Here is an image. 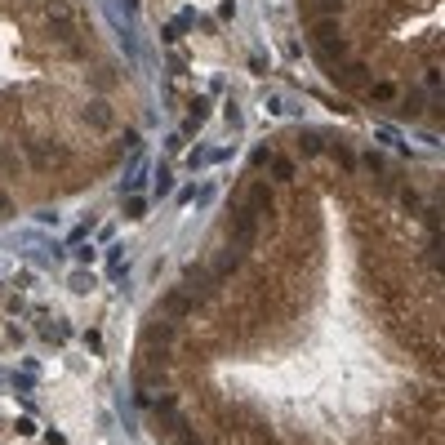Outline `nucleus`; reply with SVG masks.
<instances>
[{
  "mask_svg": "<svg viewBox=\"0 0 445 445\" xmlns=\"http://www.w3.org/2000/svg\"><path fill=\"white\" fill-rule=\"evenodd\" d=\"M85 125L89 129H111V107L107 102H89V107H85Z\"/></svg>",
  "mask_w": 445,
  "mask_h": 445,
  "instance_id": "obj_2",
  "label": "nucleus"
},
{
  "mask_svg": "<svg viewBox=\"0 0 445 445\" xmlns=\"http://www.w3.org/2000/svg\"><path fill=\"white\" fill-rule=\"evenodd\" d=\"M125 5V14H138V0H120Z\"/></svg>",
  "mask_w": 445,
  "mask_h": 445,
  "instance_id": "obj_22",
  "label": "nucleus"
},
{
  "mask_svg": "<svg viewBox=\"0 0 445 445\" xmlns=\"http://www.w3.org/2000/svg\"><path fill=\"white\" fill-rule=\"evenodd\" d=\"M428 263H432V268H441V236H432V245H428Z\"/></svg>",
  "mask_w": 445,
  "mask_h": 445,
  "instance_id": "obj_16",
  "label": "nucleus"
},
{
  "mask_svg": "<svg viewBox=\"0 0 445 445\" xmlns=\"http://www.w3.org/2000/svg\"><path fill=\"white\" fill-rule=\"evenodd\" d=\"M423 85H428V94H432V98H437V94H441V67H432V72H428V80H423Z\"/></svg>",
  "mask_w": 445,
  "mask_h": 445,
  "instance_id": "obj_14",
  "label": "nucleus"
},
{
  "mask_svg": "<svg viewBox=\"0 0 445 445\" xmlns=\"http://www.w3.org/2000/svg\"><path fill=\"white\" fill-rule=\"evenodd\" d=\"M143 214H147V201L143 196H129L125 201V219H143Z\"/></svg>",
  "mask_w": 445,
  "mask_h": 445,
  "instance_id": "obj_11",
  "label": "nucleus"
},
{
  "mask_svg": "<svg viewBox=\"0 0 445 445\" xmlns=\"http://www.w3.org/2000/svg\"><path fill=\"white\" fill-rule=\"evenodd\" d=\"M370 94H374L378 102H392V98H396V85H392V80H378V85H374Z\"/></svg>",
  "mask_w": 445,
  "mask_h": 445,
  "instance_id": "obj_12",
  "label": "nucleus"
},
{
  "mask_svg": "<svg viewBox=\"0 0 445 445\" xmlns=\"http://www.w3.org/2000/svg\"><path fill=\"white\" fill-rule=\"evenodd\" d=\"M214 272H201V268H192L187 272V299H205V294H214Z\"/></svg>",
  "mask_w": 445,
  "mask_h": 445,
  "instance_id": "obj_1",
  "label": "nucleus"
},
{
  "mask_svg": "<svg viewBox=\"0 0 445 445\" xmlns=\"http://www.w3.org/2000/svg\"><path fill=\"white\" fill-rule=\"evenodd\" d=\"M50 18H63V23H67V18H72V5H63V0H54V5H50Z\"/></svg>",
  "mask_w": 445,
  "mask_h": 445,
  "instance_id": "obj_17",
  "label": "nucleus"
},
{
  "mask_svg": "<svg viewBox=\"0 0 445 445\" xmlns=\"http://www.w3.org/2000/svg\"><path fill=\"white\" fill-rule=\"evenodd\" d=\"M338 165H347V169H352V165H356V156H352V147H338Z\"/></svg>",
  "mask_w": 445,
  "mask_h": 445,
  "instance_id": "obj_19",
  "label": "nucleus"
},
{
  "mask_svg": "<svg viewBox=\"0 0 445 445\" xmlns=\"http://www.w3.org/2000/svg\"><path fill=\"white\" fill-rule=\"evenodd\" d=\"M272 174H276L281 183H290V178H294V160H276V165H272Z\"/></svg>",
  "mask_w": 445,
  "mask_h": 445,
  "instance_id": "obj_13",
  "label": "nucleus"
},
{
  "mask_svg": "<svg viewBox=\"0 0 445 445\" xmlns=\"http://www.w3.org/2000/svg\"><path fill=\"white\" fill-rule=\"evenodd\" d=\"M321 5H325V9H329V18H334L338 9H343V0H321Z\"/></svg>",
  "mask_w": 445,
  "mask_h": 445,
  "instance_id": "obj_21",
  "label": "nucleus"
},
{
  "mask_svg": "<svg viewBox=\"0 0 445 445\" xmlns=\"http://www.w3.org/2000/svg\"><path fill=\"white\" fill-rule=\"evenodd\" d=\"M250 210H254V214H268V210H272V187H268V183H254V187H250Z\"/></svg>",
  "mask_w": 445,
  "mask_h": 445,
  "instance_id": "obj_5",
  "label": "nucleus"
},
{
  "mask_svg": "<svg viewBox=\"0 0 445 445\" xmlns=\"http://www.w3.org/2000/svg\"><path fill=\"white\" fill-rule=\"evenodd\" d=\"M45 338H50V343H67L72 325H67V321H54V325H45Z\"/></svg>",
  "mask_w": 445,
  "mask_h": 445,
  "instance_id": "obj_9",
  "label": "nucleus"
},
{
  "mask_svg": "<svg viewBox=\"0 0 445 445\" xmlns=\"http://www.w3.org/2000/svg\"><path fill=\"white\" fill-rule=\"evenodd\" d=\"M299 147H303V156H321L325 138H321V134H312V129H303V134H299Z\"/></svg>",
  "mask_w": 445,
  "mask_h": 445,
  "instance_id": "obj_8",
  "label": "nucleus"
},
{
  "mask_svg": "<svg viewBox=\"0 0 445 445\" xmlns=\"http://www.w3.org/2000/svg\"><path fill=\"white\" fill-rule=\"evenodd\" d=\"M169 192H174V169L160 165L156 169V196H169Z\"/></svg>",
  "mask_w": 445,
  "mask_h": 445,
  "instance_id": "obj_10",
  "label": "nucleus"
},
{
  "mask_svg": "<svg viewBox=\"0 0 445 445\" xmlns=\"http://www.w3.org/2000/svg\"><path fill=\"white\" fill-rule=\"evenodd\" d=\"M232 219H236V236H241V241H250V236H254V219H259V214L250 210V201H241V205H236V214H232Z\"/></svg>",
  "mask_w": 445,
  "mask_h": 445,
  "instance_id": "obj_3",
  "label": "nucleus"
},
{
  "mask_svg": "<svg viewBox=\"0 0 445 445\" xmlns=\"http://www.w3.org/2000/svg\"><path fill=\"white\" fill-rule=\"evenodd\" d=\"M343 76H352V85H356V80H365V76H370V72H365V63H352V67H347Z\"/></svg>",
  "mask_w": 445,
  "mask_h": 445,
  "instance_id": "obj_18",
  "label": "nucleus"
},
{
  "mask_svg": "<svg viewBox=\"0 0 445 445\" xmlns=\"http://www.w3.org/2000/svg\"><path fill=\"white\" fill-rule=\"evenodd\" d=\"M423 111V94H410V98H405V116H419Z\"/></svg>",
  "mask_w": 445,
  "mask_h": 445,
  "instance_id": "obj_15",
  "label": "nucleus"
},
{
  "mask_svg": "<svg viewBox=\"0 0 445 445\" xmlns=\"http://www.w3.org/2000/svg\"><path fill=\"white\" fill-rule=\"evenodd\" d=\"M76 259H80V263H94L98 254H94V245H80V250H76Z\"/></svg>",
  "mask_w": 445,
  "mask_h": 445,
  "instance_id": "obj_20",
  "label": "nucleus"
},
{
  "mask_svg": "<svg viewBox=\"0 0 445 445\" xmlns=\"http://www.w3.org/2000/svg\"><path fill=\"white\" fill-rule=\"evenodd\" d=\"M232 272H236V250H223V254H214V281L232 276Z\"/></svg>",
  "mask_w": 445,
  "mask_h": 445,
  "instance_id": "obj_6",
  "label": "nucleus"
},
{
  "mask_svg": "<svg viewBox=\"0 0 445 445\" xmlns=\"http://www.w3.org/2000/svg\"><path fill=\"white\" fill-rule=\"evenodd\" d=\"M107 276L111 281L125 276V245H111V254H107Z\"/></svg>",
  "mask_w": 445,
  "mask_h": 445,
  "instance_id": "obj_7",
  "label": "nucleus"
},
{
  "mask_svg": "<svg viewBox=\"0 0 445 445\" xmlns=\"http://www.w3.org/2000/svg\"><path fill=\"white\" fill-rule=\"evenodd\" d=\"M187 307H192V299H187V290H174L165 303H160V312H165L169 321H178V316H187Z\"/></svg>",
  "mask_w": 445,
  "mask_h": 445,
  "instance_id": "obj_4",
  "label": "nucleus"
}]
</instances>
